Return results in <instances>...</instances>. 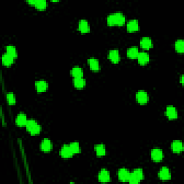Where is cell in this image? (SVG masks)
I'll use <instances>...</instances> for the list:
<instances>
[{
  "label": "cell",
  "mask_w": 184,
  "mask_h": 184,
  "mask_svg": "<svg viewBox=\"0 0 184 184\" xmlns=\"http://www.w3.org/2000/svg\"><path fill=\"white\" fill-rule=\"evenodd\" d=\"M47 5V2L45 1V0H35V6L36 8L39 9V10H43V9L46 8Z\"/></svg>",
  "instance_id": "cell-28"
},
{
  "label": "cell",
  "mask_w": 184,
  "mask_h": 184,
  "mask_svg": "<svg viewBox=\"0 0 184 184\" xmlns=\"http://www.w3.org/2000/svg\"><path fill=\"white\" fill-rule=\"evenodd\" d=\"M137 60L141 65H145L150 60V57L146 52H140L137 56Z\"/></svg>",
  "instance_id": "cell-15"
},
{
  "label": "cell",
  "mask_w": 184,
  "mask_h": 184,
  "mask_svg": "<svg viewBox=\"0 0 184 184\" xmlns=\"http://www.w3.org/2000/svg\"><path fill=\"white\" fill-rule=\"evenodd\" d=\"M130 176V171L126 168H121L118 171V178L123 182H126L129 180Z\"/></svg>",
  "instance_id": "cell-8"
},
{
  "label": "cell",
  "mask_w": 184,
  "mask_h": 184,
  "mask_svg": "<svg viewBox=\"0 0 184 184\" xmlns=\"http://www.w3.org/2000/svg\"><path fill=\"white\" fill-rule=\"evenodd\" d=\"M127 30L129 32H135L139 30V23L137 20H131L127 23Z\"/></svg>",
  "instance_id": "cell-10"
},
{
  "label": "cell",
  "mask_w": 184,
  "mask_h": 184,
  "mask_svg": "<svg viewBox=\"0 0 184 184\" xmlns=\"http://www.w3.org/2000/svg\"><path fill=\"white\" fill-rule=\"evenodd\" d=\"M73 152H72L71 148L69 145H64L60 150V155L64 158H69L72 157L73 155Z\"/></svg>",
  "instance_id": "cell-9"
},
{
  "label": "cell",
  "mask_w": 184,
  "mask_h": 184,
  "mask_svg": "<svg viewBox=\"0 0 184 184\" xmlns=\"http://www.w3.org/2000/svg\"><path fill=\"white\" fill-rule=\"evenodd\" d=\"M144 178V174L143 170L140 168L134 169L132 173H130L128 181L130 183L137 184L139 183Z\"/></svg>",
  "instance_id": "cell-2"
},
{
  "label": "cell",
  "mask_w": 184,
  "mask_h": 184,
  "mask_svg": "<svg viewBox=\"0 0 184 184\" xmlns=\"http://www.w3.org/2000/svg\"><path fill=\"white\" fill-rule=\"evenodd\" d=\"M73 82L74 87L77 88H82L86 86V80L83 77L74 78Z\"/></svg>",
  "instance_id": "cell-21"
},
{
  "label": "cell",
  "mask_w": 184,
  "mask_h": 184,
  "mask_svg": "<svg viewBox=\"0 0 184 184\" xmlns=\"http://www.w3.org/2000/svg\"><path fill=\"white\" fill-rule=\"evenodd\" d=\"M158 176H159V178L161 179V180H163V181H166V180H169V179H171V175L168 167H163L162 168L160 169L159 173H158Z\"/></svg>",
  "instance_id": "cell-5"
},
{
  "label": "cell",
  "mask_w": 184,
  "mask_h": 184,
  "mask_svg": "<svg viewBox=\"0 0 184 184\" xmlns=\"http://www.w3.org/2000/svg\"><path fill=\"white\" fill-rule=\"evenodd\" d=\"M88 65H89L90 68L93 71H99L100 68L99 60L94 58H91L88 60Z\"/></svg>",
  "instance_id": "cell-17"
},
{
  "label": "cell",
  "mask_w": 184,
  "mask_h": 184,
  "mask_svg": "<svg viewBox=\"0 0 184 184\" xmlns=\"http://www.w3.org/2000/svg\"><path fill=\"white\" fill-rule=\"evenodd\" d=\"M7 101L10 104H15L16 102L15 96L12 93H9V94H7Z\"/></svg>",
  "instance_id": "cell-30"
},
{
  "label": "cell",
  "mask_w": 184,
  "mask_h": 184,
  "mask_svg": "<svg viewBox=\"0 0 184 184\" xmlns=\"http://www.w3.org/2000/svg\"><path fill=\"white\" fill-rule=\"evenodd\" d=\"M95 150H96L97 155L98 156H104L106 154L105 146L102 145V144L95 145Z\"/></svg>",
  "instance_id": "cell-25"
},
{
  "label": "cell",
  "mask_w": 184,
  "mask_h": 184,
  "mask_svg": "<svg viewBox=\"0 0 184 184\" xmlns=\"http://www.w3.org/2000/svg\"><path fill=\"white\" fill-rule=\"evenodd\" d=\"M52 149V143L49 139L45 138L41 143V150L44 152H49Z\"/></svg>",
  "instance_id": "cell-16"
},
{
  "label": "cell",
  "mask_w": 184,
  "mask_h": 184,
  "mask_svg": "<svg viewBox=\"0 0 184 184\" xmlns=\"http://www.w3.org/2000/svg\"><path fill=\"white\" fill-rule=\"evenodd\" d=\"M107 23L110 26L113 25H123L125 23V17L122 12H117L111 14L107 17Z\"/></svg>",
  "instance_id": "cell-1"
},
{
  "label": "cell",
  "mask_w": 184,
  "mask_h": 184,
  "mask_svg": "<svg viewBox=\"0 0 184 184\" xmlns=\"http://www.w3.org/2000/svg\"><path fill=\"white\" fill-rule=\"evenodd\" d=\"M171 148L174 153H178L181 152L183 149V143L179 140H175L173 142L171 145Z\"/></svg>",
  "instance_id": "cell-19"
},
{
  "label": "cell",
  "mask_w": 184,
  "mask_h": 184,
  "mask_svg": "<svg viewBox=\"0 0 184 184\" xmlns=\"http://www.w3.org/2000/svg\"><path fill=\"white\" fill-rule=\"evenodd\" d=\"M175 48L178 53H183L184 51V42L183 40H178L175 43Z\"/></svg>",
  "instance_id": "cell-27"
},
{
  "label": "cell",
  "mask_w": 184,
  "mask_h": 184,
  "mask_svg": "<svg viewBox=\"0 0 184 184\" xmlns=\"http://www.w3.org/2000/svg\"><path fill=\"white\" fill-rule=\"evenodd\" d=\"M35 87L38 92L41 93L48 89V83L45 81H38L35 82Z\"/></svg>",
  "instance_id": "cell-13"
},
{
  "label": "cell",
  "mask_w": 184,
  "mask_h": 184,
  "mask_svg": "<svg viewBox=\"0 0 184 184\" xmlns=\"http://www.w3.org/2000/svg\"><path fill=\"white\" fill-rule=\"evenodd\" d=\"M6 52H7V54L11 55V56L13 57L14 58H15L17 56V50H16V48L12 45L7 46Z\"/></svg>",
  "instance_id": "cell-26"
},
{
  "label": "cell",
  "mask_w": 184,
  "mask_h": 184,
  "mask_svg": "<svg viewBox=\"0 0 184 184\" xmlns=\"http://www.w3.org/2000/svg\"><path fill=\"white\" fill-rule=\"evenodd\" d=\"M16 124H17L18 126H26L27 123V116L23 113H20L17 115V117H16Z\"/></svg>",
  "instance_id": "cell-12"
},
{
  "label": "cell",
  "mask_w": 184,
  "mask_h": 184,
  "mask_svg": "<svg viewBox=\"0 0 184 184\" xmlns=\"http://www.w3.org/2000/svg\"><path fill=\"white\" fill-rule=\"evenodd\" d=\"M140 45L144 49H150L153 47V42L150 38L145 37L141 39Z\"/></svg>",
  "instance_id": "cell-18"
},
{
  "label": "cell",
  "mask_w": 184,
  "mask_h": 184,
  "mask_svg": "<svg viewBox=\"0 0 184 184\" xmlns=\"http://www.w3.org/2000/svg\"><path fill=\"white\" fill-rule=\"evenodd\" d=\"M70 148H71L72 152H73V154H76V153H80L81 148L80 145H79V143L77 142H73V143H71L69 145Z\"/></svg>",
  "instance_id": "cell-29"
},
{
  "label": "cell",
  "mask_w": 184,
  "mask_h": 184,
  "mask_svg": "<svg viewBox=\"0 0 184 184\" xmlns=\"http://www.w3.org/2000/svg\"><path fill=\"white\" fill-rule=\"evenodd\" d=\"M136 100L141 104H146L148 101V96L145 91L140 90L136 94Z\"/></svg>",
  "instance_id": "cell-4"
},
{
  "label": "cell",
  "mask_w": 184,
  "mask_h": 184,
  "mask_svg": "<svg viewBox=\"0 0 184 184\" xmlns=\"http://www.w3.org/2000/svg\"><path fill=\"white\" fill-rule=\"evenodd\" d=\"M98 178H99V181L100 182H109V181H110V175H109V172L106 169L101 170V171H100L99 173V176H98Z\"/></svg>",
  "instance_id": "cell-7"
},
{
  "label": "cell",
  "mask_w": 184,
  "mask_h": 184,
  "mask_svg": "<svg viewBox=\"0 0 184 184\" xmlns=\"http://www.w3.org/2000/svg\"><path fill=\"white\" fill-rule=\"evenodd\" d=\"M165 115L169 119H176L178 117V112H177L176 109L173 106H167L166 110H165Z\"/></svg>",
  "instance_id": "cell-11"
},
{
  "label": "cell",
  "mask_w": 184,
  "mask_h": 184,
  "mask_svg": "<svg viewBox=\"0 0 184 184\" xmlns=\"http://www.w3.org/2000/svg\"><path fill=\"white\" fill-rule=\"evenodd\" d=\"M71 73L74 78L83 77V69L81 68V67L76 66V67H73V68L71 69Z\"/></svg>",
  "instance_id": "cell-22"
},
{
  "label": "cell",
  "mask_w": 184,
  "mask_h": 184,
  "mask_svg": "<svg viewBox=\"0 0 184 184\" xmlns=\"http://www.w3.org/2000/svg\"><path fill=\"white\" fill-rule=\"evenodd\" d=\"M27 130L32 135L39 134L41 131V127L35 120H29L26 125Z\"/></svg>",
  "instance_id": "cell-3"
},
{
  "label": "cell",
  "mask_w": 184,
  "mask_h": 184,
  "mask_svg": "<svg viewBox=\"0 0 184 184\" xmlns=\"http://www.w3.org/2000/svg\"><path fill=\"white\" fill-rule=\"evenodd\" d=\"M78 29L82 33H87L90 31V26L86 20H81L79 22Z\"/></svg>",
  "instance_id": "cell-14"
},
{
  "label": "cell",
  "mask_w": 184,
  "mask_h": 184,
  "mask_svg": "<svg viewBox=\"0 0 184 184\" xmlns=\"http://www.w3.org/2000/svg\"><path fill=\"white\" fill-rule=\"evenodd\" d=\"M151 158L155 161H160L163 158V153L162 150L159 148H154L151 151Z\"/></svg>",
  "instance_id": "cell-6"
},
{
  "label": "cell",
  "mask_w": 184,
  "mask_h": 184,
  "mask_svg": "<svg viewBox=\"0 0 184 184\" xmlns=\"http://www.w3.org/2000/svg\"><path fill=\"white\" fill-rule=\"evenodd\" d=\"M29 4H32V5H35V0H30V1H27Z\"/></svg>",
  "instance_id": "cell-31"
},
{
  "label": "cell",
  "mask_w": 184,
  "mask_h": 184,
  "mask_svg": "<svg viewBox=\"0 0 184 184\" xmlns=\"http://www.w3.org/2000/svg\"><path fill=\"white\" fill-rule=\"evenodd\" d=\"M13 62H14V58L12 57L11 55L7 54V53L2 55V63H3L4 66H10V65L13 64Z\"/></svg>",
  "instance_id": "cell-23"
},
{
  "label": "cell",
  "mask_w": 184,
  "mask_h": 184,
  "mask_svg": "<svg viewBox=\"0 0 184 184\" xmlns=\"http://www.w3.org/2000/svg\"><path fill=\"white\" fill-rule=\"evenodd\" d=\"M181 83H182V84L183 83V75L181 76Z\"/></svg>",
  "instance_id": "cell-32"
},
{
  "label": "cell",
  "mask_w": 184,
  "mask_h": 184,
  "mask_svg": "<svg viewBox=\"0 0 184 184\" xmlns=\"http://www.w3.org/2000/svg\"><path fill=\"white\" fill-rule=\"evenodd\" d=\"M127 56L130 58H137L139 54L138 48L136 47H132L127 50Z\"/></svg>",
  "instance_id": "cell-24"
},
{
  "label": "cell",
  "mask_w": 184,
  "mask_h": 184,
  "mask_svg": "<svg viewBox=\"0 0 184 184\" xmlns=\"http://www.w3.org/2000/svg\"><path fill=\"white\" fill-rule=\"evenodd\" d=\"M109 58L111 61L115 64L119 62L120 60V54H119V51L117 50H110L109 53Z\"/></svg>",
  "instance_id": "cell-20"
}]
</instances>
